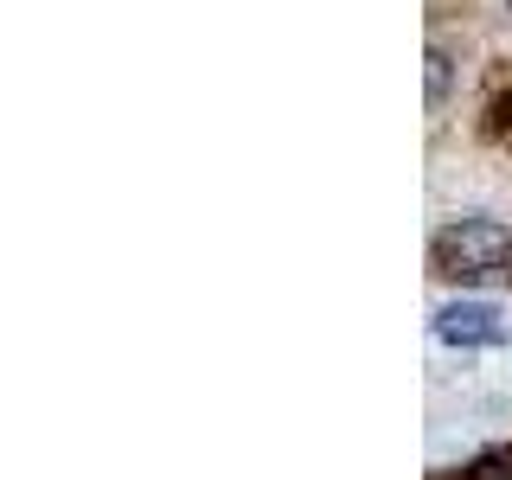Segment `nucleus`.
Segmentation results:
<instances>
[{
    "mask_svg": "<svg viewBox=\"0 0 512 480\" xmlns=\"http://www.w3.org/2000/svg\"><path fill=\"white\" fill-rule=\"evenodd\" d=\"M442 90H448V58L429 52V103H442Z\"/></svg>",
    "mask_w": 512,
    "mask_h": 480,
    "instance_id": "39448f33",
    "label": "nucleus"
},
{
    "mask_svg": "<svg viewBox=\"0 0 512 480\" xmlns=\"http://www.w3.org/2000/svg\"><path fill=\"white\" fill-rule=\"evenodd\" d=\"M429 269L455 288H512V231L493 218H461L429 237Z\"/></svg>",
    "mask_w": 512,
    "mask_h": 480,
    "instance_id": "f257e3e1",
    "label": "nucleus"
},
{
    "mask_svg": "<svg viewBox=\"0 0 512 480\" xmlns=\"http://www.w3.org/2000/svg\"><path fill=\"white\" fill-rule=\"evenodd\" d=\"M480 128H487V141H493L500 154H512V71H506V77H493L487 109H480Z\"/></svg>",
    "mask_w": 512,
    "mask_h": 480,
    "instance_id": "7ed1b4c3",
    "label": "nucleus"
},
{
    "mask_svg": "<svg viewBox=\"0 0 512 480\" xmlns=\"http://www.w3.org/2000/svg\"><path fill=\"white\" fill-rule=\"evenodd\" d=\"M436 333L448 346H506V320L487 301H455V308L436 314Z\"/></svg>",
    "mask_w": 512,
    "mask_h": 480,
    "instance_id": "f03ea898",
    "label": "nucleus"
},
{
    "mask_svg": "<svg viewBox=\"0 0 512 480\" xmlns=\"http://www.w3.org/2000/svg\"><path fill=\"white\" fill-rule=\"evenodd\" d=\"M461 480H512V448H487L480 461L461 468Z\"/></svg>",
    "mask_w": 512,
    "mask_h": 480,
    "instance_id": "20e7f679",
    "label": "nucleus"
}]
</instances>
